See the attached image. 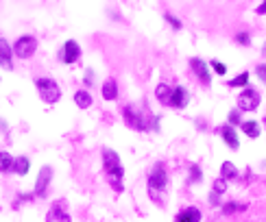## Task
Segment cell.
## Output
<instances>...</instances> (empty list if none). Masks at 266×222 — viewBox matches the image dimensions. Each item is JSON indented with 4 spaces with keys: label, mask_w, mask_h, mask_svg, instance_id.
Returning <instances> with one entry per match:
<instances>
[{
    "label": "cell",
    "mask_w": 266,
    "mask_h": 222,
    "mask_svg": "<svg viewBox=\"0 0 266 222\" xmlns=\"http://www.w3.org/2000/svg\"><path fill=\"white\" fill-rule=\"evenodd\" d=\"M103 168H105V174H107V183L116 192H122L124 190V185H122L124 168L120 164V157L116 150H112V148L103 150Z\"/></svg>",
    "instance_id": "obj_1"
},
{
    "label": "cell",
    "mask_w": 266,
    "mask_h": 222,
    "mask_svg": "<svg viewBox=\"0 0 266 222\" xmlns=\"http://www.w3.org/2000/svg\"><path fill=\"white\" fill-rule=\"evenodd\" d=\"M0 68L13 70V50L4 37H0Z\"/></svg>",
    "instance_id": "obj_11"
},
{
    "label": "cell",
    "mask_w": 266,
    "mask_h": 222,
    "mask_svg": "<svg viewBox=\"0 0 266 222\" xmlns=\"http://www.w3.org/2000/svg\"><path fill=\"white\" fill-rule=\"evenodd\" d=\"M236 176H238V168H236L232 161H223V166H220V179L234 181Z\"/></svg>",
    "instance_id": "obj_17"
},
{
    "label": "cell",
    "mask_w": 266,
    "mask_h": 222,
    "mask_svg": "<svg viewBox=\"0 0 266 222\" xmlns=\"http://www.w3.org/2000/svg\"><path fill=\"white\" fill-rule=\"evenodd\" d=\"M238 209L242 211V209H244V205H238V203H227V205L223 207V214H225V216H229V214H234V211H238Z\"/></svg>",
    "instance_id": "obj_26"
},
{
    "label": "cell",
    "mask_w": 266,
    "mask_h": 222,
    "mask_svg": "<svg viewBox=\"0 0 266 222\" xmlns=\"http://www.w3.org/2000/svg\"><path fill=\"white\" fill-rule=\"evenodd\" d=\"M255 74H258V77H260V79H262L264 83H266V63H260L258 68H255Z\"/></svg>",
    "instance_id": "obj_30"
},
{
    "label": "cell",
    "mask_w": 266,
    "mask_h": 222,
    "mask_svg": "<svg viewBox=\"0 0 266 222\" xmlns=\"http://www.w3.org/2000/svg\"><path fill=\"white\" fill-rule=\"evenodd\" d=\"M240 129H242L244 135H249V138H253V139L260 135V124H258V120H244V122L240 124Z\"/></svg>",
    "instance_id": "obj_18"
},
{
    "label": "cell",
    "mask_w": 266,
    "mask_h": 222,
    "mask_svg": "<svg viewBox=\"0 0 266 222\" xmlns=\"http://www.w3.org/2000/svg\"><path fill=\"white\" fill-rule=\"evenodd\" d=\"M35 87H37V92H39V98H42L46 105H55V103H59V98H61V89H59V85L55 79H48V77L37 79L35 81Z\"/></svg>",
    "instance_id": "obj_3"
},
{
    "label": "cell",
    "mask_w": 266,
    "mask_h": 222,
    "mask_svg": "<svg viewBox=\"0 0 266 222\" xmlns=\"http://www.w3.org/2000/svg\"><path fill=\"white\" fill-rule=\"evenodd\" d=\"M122 115L124 120H127V124L135 131H148V129H155L153 122H157V118H150V115H144L140 113L138 109L133 107V105H127V107L122 109Z\"/></svg>",
    "instance_id": "obj_2"
},
{
    "label": "cell",
    "mask_w": 266,
    "mask_h": 222,
    "mask_svg": "<svg viewBox=\"0 0 266 222\" xmlns=\"http://www.w3.org/2000/svg\"><path fill=\"white\" fill-rule=\"evenodd\" d=\"M238 124H242V111H240L238 107L229 111V127H238Z\"/></svg>",
    "instance_id": "obj_23"
},
{
    "label": "cell",
    "mask_w": 266,
    "mask_h": 222,
    "mask_svg": "<svg viewBox=\"0 0 266 222\" xmlns=\"http://www.w3.org/2000/svg\"><path fill=\"white\" fill-rule=\"evenodd\" d=\"M212 68H214V72H216V74H220V77L227 72V65L220 63V61H212Z\"/></svg>",
    "instance_id": "obj_28"
},
{
    "label": "cell",
    "mask_w": 266,
    "mask_h": 222,
    "mask_svg": "<svg viewBox=\"0 0 266 222\" xmlns=\"http://www.w3.org/2000/svg\"><path fill=\"white\" fill-rule=\"evenodd\" d=\"M247 83H249V72H242V74H238L236 79L229 81V87H247Z\"/></svg>",
    "instance_id": "obj_22"
},
{
    "label": "cell",
    "mask_w": 266,
    "mask_h": 222,
    "mask_svg": "<svg viewBox=\"0 0 266 222\" xmlns=\"http://www.w3.org/2000/svg\"><path fill=\"white\" fill-rule=\"evenodd\" d=\"M188 100H190L188 89L181 87V85H177V87H173V94H170V100H168V107H173V109H183L185 105H188Z\"/></svg>",
    "instance_id": "obj_10"
},
{
    "label": "cell",
    "mask_w": 266,
    "mask_h": 222,
    "mask_svg": "<svg viewBox=\"0 0 266 222\" xmlns=\"http://www.w3.org/2000/svg\"><path fill=\"white\" fill-rule=\"evenodd\" d=\"M218 135L223 138V142L229 146L232 150H238L240 148V142H238V135H236V131L229 127V124H225V127H218Z\"/></svg>",
    "instance_id": "obj_13"
},
{
    "label": "cell",
    "mask_w": 266,
    "mask_h": 222,
    "mask_svg": "<svg viewBox=\"0 0 266 222\" xmlns=\"http://www.w3.org/2000/svg\"><path fill=\"white\" fill-rule=\"evenodd\" d=\"M29 166L31 164H29L27 157H16L13 159V166H11V172H16L18 176H24L29 172Z\"/></svg>",
    "instance_id": "obj_19"
},
{
    "label": "cell",
    "mask_w": 266,
    "mask_h": 222,
    "mask_svg": "<svg viewBox=\"0 0 266 222\" xmlns=\"http://www.w3.org/2000/svg\"><path fill=\"white\" fill-rule=\"evenodd\" d=\"M170 94H173V87H170V85H166V83H159L157 89H155V96H157V100H159V103H164V105H168Z\"/></svg>",
    "instance_id": "obj_20"
},
{
    "label": "cell",
    "mask_w": 266,
    "mask_h": 222,
    "mask_svg": "<svg viewBox=\"0 0 266 222\" xmlns=\"http://www.w3.org/2000/svg\"><path fill=\"white\" fill-rule=\"evenodd\" d=\"M74 103H77L79 109H89L94 100H92V94H89L88 89H79V92L74 94Z\"/></svg>",
    "instance_id": "obj_14"
},
{
    "label": "cell",
    "mask_w": 266,
    "mask_h": 222,
    "mask_svg": "<svg viewBox=\"0 0 266 222\" xmlns=\"http://www.w3.org/2000/svg\"><path fill=\"white\" fill-rule=\"evenodd\" d=\"M264 13H266V2H262L258 7V16H264Z\"/></svg>",
    "instance_id": "obj_31"
},
{
    "label": "cell",
    "mask_w": 266,
    "mask_h": 222,
    "mask_svg": "<svg viewBox=\"0 0 266 222\" xmlns=\"http://www.w3.org/2000/svg\"><path fill=\"white\" fill-rule=\"evenodd\" d=\"M264 122H266V120H264Z\"/></svg>",
    "instance_id": "obj_34"
},
{
    "label": "cell",
    "mask_w": 266,
    "mask_h": 222,
    "mask_svg": "<svg viewBox=\"0 0 266 222\" xmlns=\"http://www.w3.org/2000/svg\"><path fill=\"white\" fill-rule=\"evenodd\" d=\"M260 100H262L260 98V94L255 92L253 87H247L242 94L238 96V109L240 111H255L258 109V105H260Z\"/></svg>",
    "instance_id": "obj_6"
},
{
    "label": "cell",
    "mask_w": 266,
    "mask_h": 222,
    "mask_svg": "<svg viewBox=\"0 0 266 222\" xmlns=\"http://www.w3.org/2000/svg\"><path fill=\"white\" fill-rule=\"evenodd\" d=\"M46 222H72L70 214L66 211V203L63 200H57L53 205V209L46 214Z\"/></svg>",
    "instance_id": "obj_9"
},
{
    "label": "cell",
    "mask_w": 266,
    "mask_h": 222,
    "mask_svg": "<svg viewBox=\"0 0 266 222\" xmlns=\"http://www.w3.org/2000/svg\"><path fill=\"white\" fill-rule=\"evenodd\" d=\"M11 166H13V157L7 150H0V172H11Z\"/></svg>",
    "instance_id": "obj_21"
},
{
    "label": "cell",
    "mask_w": 266,
    "mask_h": 222,
    "mask_svg": "<svg viewBox=\"0 0 266 222\" xmlns=\"http://www.w3.org/2000/svg\"><path fill=\"white\" fill-rule=\"evenodd\" d=\"M50 181H53V168H50V166H44V168L39 170L37 183H35V196L44 198V196H46L48 185H50Z\"/></svg>",
    "instance_id": "obj_8"
},
{
    "label": "cell",
    "mask_w": 266,
    "mask_h": 222,
    "mask_svg": "<svg viewBox=\"0 0 266 222\" xmlns=\"http://www.w3.org/2000/svg\"><path fill=\"white\" fill-rule=\"evenodd\" d=\"M236 42L242 44V46H249V44H251V37H249L247 33H238V35H236Z\"/></svg>",
    "instance_id": "obj_29"
},
{
    "label": "cell",
    "mask_w": 266,
    "mask_h": 222,
    "mask_svg": "<svg viewBox=\"0 0 266 222\" xmlns=\"http://www.w3.org/2000/svg\"><path fill=\"white\" fill-rule=\"evenodd\" d=\"M209 203H212V205H218V196H216V194H209Z\"/></svg>",
    "instance_id": "obj_32"
},
{
    "label": "cell",
    "mask_w": 266,
    "mask_h": 222,
    "mask_svg": "<svg viewBox=\"0 0 266 222\" xmlns=\"http://www.w3.org/2000/svg\"><path fill=\"white\" fill-rule=\"evenodd\" d=\"M166 183H168V174H166V170H164V164H155L153 170H150V174H148V192H150V196H153L155 192L166 190Z\"/></svg>",
    "instance_id": "obj_4"
},
{
    "label": "cell",
    "mask_w": 266,
    "mask_h": 222,
    "mask_svg": "<svg viewBox=\"0 0 266 222\" xmlns=\"http://www.w3.org/2000/svg\"><path fill=\"white\" fill-rule=\"evenodd\" d=\"M164 18H166V22H168L170 27L175 28V31H179V28H181V22H179V20L175 18V16H170V13H166V16H164Z\"/></svg>",
    "instance_id": "obj_27"
},
{
    "label": "cell",
    "mask_w": 266,
    "mask_h": 222,
    "mask_svg": "<svg viewBox=\"0 0 266 222\" xmlns=\"http://www.w3.org/2000/svg\"><path fill=\"white\" fill-rule=\"evenodd\" d=\"M100 92H103V98L105 100H116L118 98V85H116V81H114V79L105 81Z\"/></svg>",
    "instance_id": "obj_15"
},
{
    "label": "cell",
    "mask_w": 266,
    "mask_h": 222,
    "mask_svg": "<svg viewBox=\"0 0 266 222\" xmlns=\"http://www.w3.org/2000/svg\"><path fill=\"white\" fill-rule=\"evenodd\" d=\"M225 192H227V181H225V179H220V176H218V179L214 181V185H212V194L223 196Z\"/></svg>",
    "instance_id": "obj_24"
},
{
    "label": "cell",
    "mask_w": 266,
    "mask_h": 222,
    "mask_svg": "<svg viewBox=\"0 0 266 222\" xmlns=\"http://www.w3.org/2000/svg\"><path fill=\"white\" fill-rule=\"evenodd\" d=\"M177 222H201V211L197 207H188L177 216Z\"/></svg>",
    "instance_id": "obj_16"
},
{
    "label": "cell",
    "mask_w": 266,
    "mask_h": 222,
    "mask_svg": "<svg viewBox=\"0 0 266 222\" xmlns=\"http://www.w3.org/2000/svg\"><path fill=\"white\" fill-rule=\"evenodd\" d=\"M35 48H37V42H35L33 35H22V37H18V42L13 44L11 50L18 59H29V57H33Z\"/></svg>",
    "instance_id": "obj_5"
},
{
    "label": "cell",
    "mask_w": 266,
    "mask_h": 222,
    "mask_svg": "<svg viewBox=\"0 0 266 222\" xmlns=\"http://www.w3.org/2000/svg\"><path fill=\"white\" fill-rule=\"evenodd\" d=\"M262 55H264V57H266V44H264V48H262Z\"/></svg>",
    "instance_id": "obj_33"
},
{
    "label": "cell",
    "mask_w": 266,
    "mask_h": 222,
    "mask_svg": "<svg viewBox=\"0 0 266 222\" xmlns=\"http://www.w3.org/2000/svg\"><path fill=\"white\" fill-rule=\"evenodd\" d=\"M79 57H81V46H79L74 39H68L66 44L61 46V50H59V61L61 63H74L79 61Z\"/></svg>",
    "instance_id": "obj_7"
},
{
    "label": "cell",
    "mask_w": 266,
    "mask_h": 222,
    "mask_svg": "<svg viewBox=\"0 0 266 222\" xmlns=\"http://www.w3.org/2000/svg\"><path fill=\"white\" fill-rule=\"evenodd\" d=\"M190 65H192V70H194V74L199 77L201 83H205V85H209L212 83V77H209V70H207V63L203 61V59H190Z\"/></svg>",
    "instance_id": "obj_12"
},
{
    "label": "cell",
    "mask_w": 266,
    "mask_h": 222,
    "mask_svg": "<svg viewBox=\"0 0 266 222\" xmlns=\"http://www.w3.org/2000/svg\"><path fill=\"white\" fill-rule=\"evenodd\" d=\"M201 179H203V176H201V168L197 164H192L190 166V183H199Z\"/></svg>",
    "instance_id": "obj_25"
}]
</instances>
